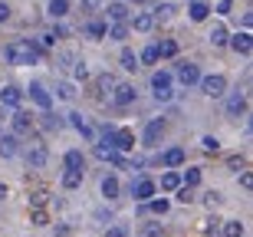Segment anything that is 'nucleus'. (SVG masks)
<instances>
[{"mask_svg":"<svg viewBox=\"0 0 253 237\" xmlns=\"http://www.w3.org/2000/svg\"><path fill=\"white\" fill-rule=\"evenodd\" d=\"M3 56H7L13 66H30V63H37V43H30V40L10 43V47L3 49Z\"/></svg>","mask_w":253,"mask_h":237,"instance_id":"f257e3e1","label":"nucleus"},{"mask_svg":"<svg viewBox=\"0 0 253 237\" xmlns=\"http://www.w3.org/2000/svg\"><path fill=\"white\" fill-rule=\"evenodd\" d=\"M151 89H155V99H161V102H168L171 99V73H155L151 76Z\"/></svg>","mask_w":253,"mask_h":237,"instance_id":"f03ea898","label":"nucleus"},{"mask_svg":"<svg viewBox=\"0 0 253 237\" xmlns=\"http://www.w3.org/2000/svg\"><path fill=\"white\" fill-rule=\"evenodd\" d=\"M197 83H201V93L211 95V99L224 95V89H227V79L224 76H204V79H197Z\"/></svg>","mask_w":253,"mask_h":237,"instance_id":"7ed1b4c3","label":"nucleus"},{"mask_svg":"<svg viewBox=\"0 0 253 237\" xmlns=\"http://www.w3.org/2000/svg\"><path fill=\"white\" fill-rule=\"evenodd\" d=\"M112 145H115V152H131V148H135V132H131V129L112 132Z\"/></svg>","mask_w":253,"mask_h":237,"instance_id":"20e7f679","label":"nucleus"},{"mask_svg":"<svg viewBox=\"0 0 253 237\" xmlns=\"http://www.w3.org/2000/svg\"><path fill=\"white\" fill-rule=\"evenodd\" d=\"M227 43H230V47H234V53H240V56H250V53H253V37H250V33L227 37Z\"/></svg>","mask_w":253,"mask_h":237,"instance_id":"39448f33","label":"nucleus"},{"mask_svg":"<svg viewBox=\"0 0 253 237\" xmlns=\"http://www.w3.org/2000/svg\"><path fill=\"white\" fill-rule=\"evenodd\" d=\"M112 99H115V105H131V102H135V86H128V83H115Z\"/></svg>","mask_w":253,"mask_h":237,"instance_id":"423d86ee","label":"nucleus"},{"mask_svg":"<svg viewBox=\"0 0 253 237\" xmlns=\"http://www.w3.org/2000/svg\"><path fill=\"white\" fill-rule=\"evenodd\" d=\"M178 79L184 86H194L197 79H201V69H197L194 63H178Z\"/></svg>","mask_w":253,"mask_h":237,"instance_id":"0eeeda50","label":"nucleus"},{"mask_svg":"<svg viewBox=\"0 0 253 237\" xmlns=\"http://www.w3.org/2000/svg\"><path fill=\"white\" fill-rule=\"evenodd\" d=\"M131 194H135L138 201H148L151 194H155V181L151 178H138L135 185H131Z\"/></svg>","mask_w":253,"mask_h":237,"instance_id":"6e6552de","label":"nucleus"},{"mask_svg":"<svg viewBox=\"0 0 253 237\" xmlns=\"http://www.w3.org/2000/svg\"><path fill=\"white\" fill-rule=\"evenodd\" d=\"M30 95H33V102H37L40 109H49V105H53V99H49V93H46V89H43L40 83H33V86H30Z\"/></svg>","mask_w":253,"mask_h":237,"instance_id":"1a4fd4ad","label":"nucleus"},{"mask_svg":"<svg viewBox=\"0 0 253 237\" xmlns=\"http://www.w3.org/2000/svg\"><path fill=\"white\" fill-rule=\"evenodd\" d=\"M30 129H33V115H30V112H17V115H13V132H17V135H27Z\"/></svg>","mask_w":253,"mask_h":237,"instance_id":"9d476101","label":"nucleus"},{"mask_svg":"<svg viewBox=\"0 0 253 237\" xmlns=\"http://www.w3.org/2000/svg\"><path fill=\"white\" fill-rule=\"evenodd\" d=\"M161 135H165V122H161V119H151L148 122V129H145V142L148 145H155L161 139Z\"/></svg>","mask_w":253,"mask_h":237,"instance_id":"9b49d317","label":"nucleus"},{"mask_svg":"<svg viewBox=\"0 0 253 237\" xmlns=\"http://www.w3.org/2000/svg\"><path fill=\"white\" fill-rule=\"evenodd\" d=\"M20 99H23V93H20L17 86H3L0 89V102L3 105H20Z\"/></svg>","mask_w":253,"mask_h":237,"instance_id":"f8f14e48","label":"nucleus"},{"mask_svg":"<svg viewBox=\"0 0 253 237\" xmlns=\"http://www.w3.org/2000/svg\"><path fill=\"white\" fill-rule=\"evenodd\" d=\"M69 125H73L76 132H83L85 139H92V125L85 122V115H83V112H73V115H69Z\"/></svg>","mask_w":253,"mask_h":237,"instance_id":"ddd939ff","label":"nucleus"},{"mask_svg":"<svg viewBox=\"0 0 253 237\" xmlns=\"http://www.w3.org/2000/svg\"><path fill=\"white\" fill-rule=\"evenodd\" d=\"M247 112V95H230V102H227V115H244Z\"/></svg>","mask_w":253,"mask_h":237,"instance_id":"4468645a","label":"nucleus"},{"mask_svg":"<svg viewBox=\"0 0 253 237\" xmlns=\"http://www.w3.org/2000/svg\"><path fill=\"white\" fill-rule=\"evenodd\" d=\"M17 155V139L13 135H0V158H13Z\"/></svg>","mask_w":253,"mask_h":237,"instance_id":"2eb2a0df","label":"nucleus"},{"mask_svg":"<svg viewBox=\"0 0 253 237\" xmlns=\"http://www.w3.org/2000/svg\"><path fill=\"white\" fill-rule=\"evenodd\" d=\"M155 23H158V20L151 17V13H138V17L131 20V27L138 30V33H148V30H151V27H155Z\"/></svg>","mask_w":253,"mask_h":237,"instance_id":"dca6fc26","label":"nucleus"},{"mask_svg":"<svg viewBox=\"0 0 253 237\" xmlns=\"http://www.w3.org/2000/svg\"><path fill=\"white\" fill-rule=\"evenodd\" d=\"M188 13H191V20H194V23H201V20H207V13H211V7H207L204 0H194Z\"/></svg>","mask_w":253,"mask_h":237,"instance_id":"f3484780","label":"nucleus"},{"mask_svg":"<svg viewBox=\"0 0 253 237\" xmlns=\"http://www.w3.org/2000/svg\"><path fill=\"white\" fill-rule=\"evenodd\" d=\"M46 158H49L46 145H37V148L30 152V165H33V168H43V165H46Z\"/></svg>","mask_w":253,"mask_h":237,"instance_id":"a211bd4d","label":"nucleus"},{"mask_svg":"<svg viewBox=\"0 0 253 237\" xmlns=\"http://www.w3.org/2000/svg\"><path fill=\"white\" fill-rule=\"evenodd\" d=\"M174 13H178V7L165 0V3H158V7H155V13H151V17H155V20H171Z\"/></svg>","mask_w":253,"mask_h":237,"instance_id":"6ab92c4d","label":"nucleus"},{"mask_svg":"<svg viewBox=\"0 0 253 237\" xmlns=\"http://www.w3.org/2000/svg\"><path fill=\"white\" fill-rule=\"evenodd\" d=\"M83 185V171H73V168H66V175H63V188H79Z\"/></svg>","mask_w":253,"mask_h":237,"instance_id":"aec40b11","label":"nucleus"},{"mask_svg":"<svg viewBox=\"0 0 253 237\" xmlns=\"http://www.w3.org/2000/svg\"><path fill=\"white\" fill-rule=\"evenodd\" d=\"M207 40H211L214 47H224V43H227V27H224V23H214V30H211V37H207Z\"/></svg>","mask_w":253,"mask_h":237,"instance_id":"412c9836","label":"nucleus"},{"mask_svg":"<svg viewBox=\"0 0 253 237\" xmlns=\"http://www.w3.org/2000/svg\"><path fill=\"white\" fill-rule=\"evenodd\" d=\"M105 33H109V40H125L128 37V27H125V20H119L112 27H105Z\"/></svg>","mask_w":253,"mask_h":237,"instance_id":"4be33fe9","label":"nucleus"},{"mask_svg":"<svg viewBox=\"0 0 253 237\" xmlns=\"http://www.w3.org/2000/svg\"><path fill=\"white\" fill-rule=\"evenodd\" d=\"M181 161H184V148H168V152H165V165H168V168H178Z\"/></svg>","mask_w":253,"mask_h":237,"instance_id":"5701e85b","label":"nucleus"},{"mask_svg":"<svg viewBox=\"0 0 253 237\" xmlns=\"http://www.w3.org/2000/svg\"><path fill=\"white\" fill-rule=\"evenodd\" d=\"M83 165H85V158H83V152H66V168H73V171H83Z\"/></svg>","mask_w":253,"mask_h":237,"instance_id":"b1692460","label":"nucleus"},{"mask_svg":"<svg viewBox=\"0 0 253 237\" xmlns=\"http://www.w3.org/2000/svg\"><path fill=\"white\" fill-rule=\"evenodd\" d=\"M128 17V7H125V3H119V0H115V3H109V20H115V23H119V20H125Z\"/></svg>","mask_w":253,"mask_h":237,"instance_id":"393cba45","label":"nucleus"},{"mask_svg":"<svg viewBox=\"0 0 253 237\" xmlns=\"http://www.w3.org/2000/svg\"><path fill=\"white\" fill-rule=\"evenodd\" d=\"M158 49V56H165V59H171V56H178V43L174 40H165L161 47H155Z\"/></svg>","mask_w":253,"mask_h":237,"instance_id":"a878e982","label":"nucleus"},{"mask_svg":"<svg viewBox=\"0 0 253 237\" xmlns=\"http://www.w3.org/2000/svg\"><path fill=\"white\" fill-rule=\"evenodd\" d=\"M168 198H155V201H148V211L151 214H168Z\"/></svg>","mask_w":253,"mask_h":237,"instance_id":"bb28decb","label":"nucleus"},{"mask_svg":"<svg viewBox=\"0 0 253 237\" xmlns=\"http://www.w3.org/2000/svg\"><path fill=\"white\" fill-rule=\"evenodd\" d=\"M122 69H128V73H135V69H138V56H135L131 49H125V53H122Z\"/></svg>","mask_w":253,"mask_h":237,"instance_id":"cd10ccee","label":"nucleus"},{"mask_svg":"<svg viewBox=\"0 0 253 237\" xmlns=\"http://www.w3.org/2000/svg\"><path fill=\"white\" fill-rule=\"evenodd\" d=\"M178 185H181V175H174V171H168V175L161 178V188H165V191H174Z\"/></svg>","mask_w":253,"mask_h":237,"instance_id":"c85d7f7f","label":"nucleus"},{"mask_svg":"<svg viewBox=\"0 0 253 237\" xmlns=\"http://www.w3.org/2000/svg\"><path fill=\"white\" fill-rule=\"evenodd\" d=\"M66 10H69V0H49V13L53 17H63Z\"/></svg>","mask_w":253,"mask_h":237,"instance_id":"c756f323","label":"nucleus"},{"mask_svg":"<svg viewBox=\"0 0 253 237\" xmlns=\"http://www.w3.org/2000/svg\"><path fill=\"white\" fill-rule=\"evenodd\" d=\"M102 194H105V198H115V194H119V181H115V178H105L102 181Z\"/></svg>","mask_w":253,"mask_h":237,"instance_id":"7c9ffc66","label":"nucleus"},{"mask_svg":"<svg viewBox=\"0 0 253 237\" xmlns=\"http://www.w3.org/2000/svg\"><path fill=\"white\" fill-rule=\"evenodd\" d=\"M224 234L227 237H240V234H244V224H240V221H227V224H224Z\"/></svg>","mask_w":253,"mask_h":237,"instance_id":"2f4dec72","label":"nucleus"},{"mask_svg":"<svg viewBox=\"0 0 253 237\" xmlns=\"http://www.w3.org/2000/svg\"><path fill=\"white\" fill-rule=\"evenodd\" d=\"M85 30H89V37H95V40H102V37H105V23H99V20H92V23H89Z\"/></svg>","mask_w":253,"mask_h":237,"instance_id":"473e14b6","label":"nucleus"},{"mask_svg":"<svg viewBox=\"0 0 253 237\" xmlns=\"http://www.w3.org/2000/svg\"><path fill=\"white\" fill-rule=\"evenodd\" d=\"M99 89H102V95L112 93V89H115V76H109V73H105V76H99Z\"/></svg>","mask_w":253,"mask_h":237,"instance_id":"72a5a7b5","label":"nucleus"},{"mask_svg":"<svg viewBox=\"0 0 253 237\" xmlns=\"http://www.w3.org/2000/svg\"><path fill=\"white\" fill-rule=\"evenodd\" d=\"M201 145H204V152H211V155L220 152V142H217L214 135H204V142H201Z\"/></svg>","mask_w":253,"mask_h":237,"instance_id":"f704fd0d","label":"nucleus"},{"mask_svg":"<svg viewBox=\"0 0 253 237\" xmlns=\"http://www.w3.org/2000/svg\"><path fill=\"white\" fill-rule=\"evenodd\" d=\"M174 191H178V201H184V204H191V201H194V194H191V185H188V188H181V185H178Z\"/></svg>","mask_w":253,"mask_h":237,"instance_id":"c9c22d12","label":"nucleus"},{"mask_svg":"<svg viewBox=\"0 0 253 237\" xmlns=\"http://www.w3.org/2000/svg\"><path fill=\"white\" fill-rule=\"evenodd\" d=\"M33 224H37V228H46V224H49V218H46V211H33Z\"/></svg>","mask_w":253,"mask_h":237,"instance_id":"e433bc0d","label":"nucleus"},{"mask_svg":"<svg viewBox=\"0 0 253 237\" xmlns=\"http://www.w3.org/2000/svg\"><path fill=\"white\" fill-rule=\"evenodd\" d=\"M56 95H59V99H73V95H76V89H73L69 83H63V86L56 89Z\"/></svg>","mask_w":253,"mask_h":237,"instance_id":"4c0bfd02","label":"nucleus"},{"mask_svg":"<svg viewBox=\"0 0 253 237\" xmlns=\"http://www.w3.org/2000/svg\"><path fill=\"white\" fill-rule=\"evenodd\" d=\"M56 63H59V69H69V63H76V56H73V53H59Z\"/></svg>","mask_w":253,"mask_h":237,"instance_id":"58836bf2","label":"nucleus"},{"mask_svg":"<svg viewBox=\"0 0 253 237\" xmlns=\"http://www.w3.org/2000/svg\"><path fill=\"white\" fill-rule=\"evenodd\" d=\"M184 181H188V185H197V181H201V168H188L184 171Z\"/></svg>","mask_w":253,"mask_h":237,"instance_id":"ea45409f","label":"nucleus"},{"mask_svg":"<svg viewBox=\"0 0 253 237\" xmlns=\"http://www.w3.org/2000/svg\"><path fill=\"white\" fill-rule=\"evenodd\" d=\"M141 63H158V49H155V47H148L145 53H141Z\"/></svg>","mask_w":253,"mask_h":237,"instance_id":"a19ab883","label":"nucleus"},{"mask_svg":"<svg viewBox=\"0 0 253 237\" xmlns=\"http://www.w3.org/2000/svg\"><path fill=\"white\" fill-rule=\"evenodd\" d=\"M30 201H33V208H43V204L49 201V194H46V191H37V194H33Z\"/></svg>","mask_w":253,"mask_h":237,"instance_id":"79ce46f5","label":"nucleus"},{"mask_svg":"<svg viewBox=\"0 0 253 237\" xmlns=\"http://www.w3.org/2000/svg\"><path fill=\"white\" fill-rule=\"evenodd\" d=\"M99 7H102V0H83V10H85V13H95Z\"/></svg>","mask_w":253,"mask_h":237,"instance_id":"37998d69","label":"nucleus"},{"mask_svg":"<svg viewBox=\"0 0 253 237\" xmlns=\"http://www.w3.org/2000/svg\"><path fill=\"white\" fill-rule=\"evenodd\" d=\"M201 231H204V234H217V221H214V218H207L204 224H201Z\"/></svg>","mask_w":253,"mask_h":237,"instance_id":"c03bdc74","label":"nucleus"},{"mask_svg":"<svg viewBox=\"0 0 253 237\" xmlns=\"http://www.w3.org/2000/svg\"><path fill=\"white\" fill-rule=\"evenodd\" d=\"M89 76V69H85V63L83 59H76V79H85Z\"/></svg>","mask_w":253,"mask_h":237,"instance_id":"a18cd8bd","label":"nucleus"},{"mask_svg":"<svg viewBox=\"0 0 253 237\" xmlns=\"http://www.w3.org/2000/svg\"><path fill=\"white\" fill-rule=\"evenodd\" d=\"M204 201H207V208H217V204H220V194H217V191H211Z\"/></svg>","mask_w":253,"mask_h":237,"instance_id":"49530a36","label":"nucleus"},{"mask_svg":"<svg viewBox=\"0 0 253 237\" xmlns=\"http://www.w3.org/2000/svg\"><path fill=\"white\" fill-rule=\"evenodd\" d=\"M105 237H128V231L125 228H112V231H105Z\"/></svg>","mask_w":253,"mask_h":237,"instance_id":"de8ad7c7","label":"nucleus"},{"mask_svg":"<svg viewBox=\"0 0 253 237\" xmlns=\"http://www.w3.org/2000/svg\"><path fill=\"white\" fill-rule=\"evenodd\" d=\"M7 20H10V7L0 0V23H7Z\"/></svg>","mask_w":253,"mask_h":237,"instance_id":"09e8293b","label":"nucleus"},{"mask_svg":"<svg viewBox=\"0 0 253 237\" xmlns=\"http://www.w3.org/2000/svg\"><path fill=\"white\" fill-rule=\"evenodd\" d=\"M244 165H247V161H244V155H234V158H230V168H244Z\"/></svg>","mask_w":253,"mask_h":237,"instance_id":"8fccbe9b","label":"nucleus"},{"mask_svg":"<svg viewBox=\"0 0 253 237\" xmlns=\"http://www.w3.org/2000/svg\"><path fill=\"white\" fill-rule=\"evenodd\" d=\"M240 185H244V188H253V175H250V171H244V175H240Z\"/></svg>","mask_w":253,"mask_h":237,"instance_id":"3c124183","label":"nucleus"},{"mask_svg":"<svg viewBox=\"0 0 253 237\" xmlns=\"http://www.w3.org/2000/svg\"><path fill=\"white\" fill-rule=\"evenodd\" d=\"M230 7H234V0H220V3H217V10H220V13H230Z\"/></svg>","mask_w":253,"mask_h":237,"instance_id":"603ef678","label":"nucleus"},{"mask_svg":"<svg viewBox=\"0 0 253 237\" xmlns=\"http://www.w3.org/2000/svg\"><path fill=\"white\" fill-rule=\"evenodd\" d=\"M43 125H46V129H59V122L53 119V115H43Z\"/></svg>","mask_w":253,"mask_h":237,"instance_id":"864d4df0","label":"nucleus"},{"mask_svg":"<svg viewBox=\"0 0 253 237\" xmlns=\"http://www.w3.org/2000/svg\"><path fill=\"white\" fill-rule=\"evenodd\" d=\"M3 198H7V188H3V185H0V201H3Z\"/></svg>","mask_w":253,"mask_h":237,"instance_id":"5fc2aeb1","label":"nucleus"},{"mask_svg":"<svg viewBox=\"0 0 253 237\" xmlns=\"http://www.w3.org/2000/svg\"><path fill=\"white\" fill-rule=\"evenodd\" d=\"M135 3H145V0H135Z\"/></svg>","mask_w":253,"mask_h":237,"instance_id":"6e6d98bb","label":"nucleus"},{"mask_svg":"<svg viewBox=\"0 0 253 237\" xmlns=\"http://www.w3.org/2000/svg\"><path fill=\"white\" fill-rule=\"evenodd\" d=\"M240 237H244V234H240Z\"/></svg>","mask_w":253,"mask_h":237,"instance_id":"4d7b16f0","label":"nucleus"}]
</instances>
